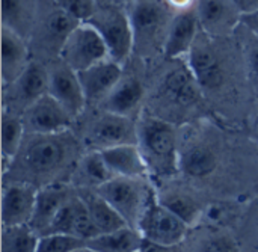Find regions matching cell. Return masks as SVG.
<instances>
[{
	"mask_svg": "<svg viewBox=\"0 0 258 252\" xmlns=\"http://www.w3.org/2000/svg\"><path fill=\"white\" fill-rule=\"evenodd\" d=\"M30 136L29 141L24 138L23 145L15 156L18 169L26 175L23 181L32 184L44 181L50 184V180L70 165L77 150V144L67 132L51 135L30 133Z\"/></svg>",
	"mask_w": 258,
	"mask_h": 252,
	"instance_id": "6da1fadb",
	"label": "cell"
},
{
	"mask_svg": "<svg viewBox=\"0 0 258 252\" xmlns=\"http://www.w3.org/2000/svg\"><path fill=\"white\" fill-rule=\"evenodd\" d=\"M138 145L148 171L159 177H172L180 171V156L174 127L156 116H147L138 125Z\"/></svg>",
	"mask_w": 258,
	"mask_h": 252,
	"instance_id": "7a4b0ae2",
	"label": "cell"
},
{
	"mask_svg": "<svg viewBox=\"0 0 258 252\" xmlns=\"http://www.w3.org/2000/svg\"><path fill=\"white\" fill-rule=\"evenodd\" d=\"M95 192L100 194L125 219V222L136 230L148 201L153 197V192L145 186L144 178L135 177H113L97 186Z\"/></svg>",
	"mask_w": 258,
	"mask_h": 252,
	"instance_id": "3957f363",
	"label": "cell"
},
{
	"mask_svg": "<svg viewBox=\"0 0 258 252\" xmlns=\"http://www.w3.org/2000/svg\"><path fill=\"white\" fill-rule=\"evenodd\" d=\"M59 57L79 73L109 59L110 54L98 29L89 21H82L67 36Z\"/></svg>",
	"mask_w": 258,
	"mask_h": 252,
	"instance_id": "277c9868",
	"label": "cell"
},
{
	"mask_svg": "<svg viewBox=\"0 0 258 252\" xmlns=\"http://www.w3.org/2000/svg\"><path fill=\"white\" fill-rule=\"evenodd\" d=\"M187 227L189 225L183 219H180L174 212L163 206L157 197L153 195L141 218L138 230L144 239L172 249L184 240Z\"/></svg>",
	"mask_w": 258,
	"mask_h": 252,
	"instance_id": "5b68a950",
	"label": "cell"
},
{
	"mask_svg": "<svg viewBox=\"0 0 258 252\" xmlns=\"http://www.w3.org/2000/svg\"><path fill=\"white\" fill-rule=\"evenodd\" d=\"M101 33L113 60L124 64L135 45V30L130 17L115 6L98 8L91 20Z\"/></svg>",
	"mask_w": 258,
	"mask_h": 252,
	"instance_id": "8992f818",
	"label": "cell"
},
{
	"mask_svg": "<svg viewBox=\"0 0 258 252\" xmlns=\"http://www.w3.org/2000/svg\"><path fill=\"white\" fill-rule=\"evenodd\" d=\"M68 110L48 92L32 101L23 115L26 132L36 135H51L67 132L73 122Z\"/></svg>",
	"mask_w": 258,
	"mask_h": 252,
	"instance_id": "52a82bcc",
	"label": "cell"
},
{
	"mask_svg": "<svg viewBox=\"0 0 258 252\" xmlns=\"http://www.w3.org/2000/svg\"><path fill=\"white\" fill-rule=\"evenodd\" d=\"M82 21L63 11L54 0H39L33 32L39 33L48 50L60 51L67 36Z\"/></svg>",
	"mask_w": 258,
	"mask_h": 252,
	"instance_id": "ba28073f",
	"label": "cell"
},
{
	"mask_svg": "<svg viewBox=\"0 0 258 252\" xmlns=\"http://www.w3.org/2000/svg\"><path fill=\"white\" fill-rule=\"evenodd\" d=\"M48 94L53 95L73 118L79 116L88 103L77 71L60 57L48 67Z\"/></svg>",
	"mask_w": 258,
	"mask_h": 252,
	"instance_id": "9c48e42d",
	"label": "cell"
},
{
	"mask_svg": "<svg viewBox=\"0 0 258 252\" xmlns=\"http://www.w3.org/2000/svg\"><path fill=\"white\" fill-rule=\"evenodd\" d=\"M86 144L91 150H104L121 144H138V127L130 116L106 112L92 124Z\"/></svg>",
	"mask_w": 258,
	"mask_h": 252,
	"instance_id": "30bf717a",
	"label": "cell"
},
{
	"mask_svg": "<svg viewBox=\"0 0 258 252\" xmlns=\"http://www.w3.org/2000/svg\"><path fill=\"white\" fill-rule=\"evenodd\" d=\"M38 189L29 181H12L3 187L2 195V227L30 224Z\"/></svg>",
	"mask_w": 258,
	"mask_h": 252,
	"instance_id": "8fae6325",
	"label": "cell"
},
{
	"mask_svg": "<svg viewBox=\"0 0 258 252\" xmlns=\"http://www.w3.org/2000/svg\"><path fill=\"white\" fill-rule=\"evenodd\" d=\"M200 27L213 36H225L242 23V12L234 0H195Z\"/></svg>",
	"mask_w": 258,
	"mask_h": 252,
	"instance_id": "7c38bea8",
	"label": "cell"
},
{
	"mask_svg": "<svg viewBox=\"0 0 258 252\" xmlns=\"http://www.w3.org/2000/svg\"><path fill=\"white\" fill-rule=\"evenodd\" d=\"M47 233H68L85 240H89L98 234L82 197H70L67 200V203L56 213Z\"/></svg>",
	"mask_w": 258,
	"mask_h": 252,
	"instance_id": "4fadbf2b",
	"label": "cell"
},
{
	"mask_svg": "<svg viewBox=\"0 0 258 252\" xmlns=\"http://www.w3.org/2000/svg\"><path fill=\"white\" fill-rule=\"evenodd\" d=\"M88 101L104 100L122 79V64L112 57L77 73Z\"/></svg>",
	"mask_w": 258,
	"mask_h": 252,
	"instance_id": "5bb4252c",
	"label": "cell"
},
{
	"mask_svg": "<svg viewBox=\"0 0 258 252\" xmlns=\"http://www.w3.org/2000/svg\"><path fill=\"white\" fill-rule=\"evenodd\" d=\"M98 151L101 153L113 177L145 178L150 172L138 144H121Z\"/></svg>",
	"mask_w": 258,
	"mask_h": 252,
	"instance_id": "9a60e30c",
	"label": "cell"
},
{
	"mask_svg": "<svg viewBox=\"0 0 258 252\" xmlns=\"http://www.w3.org/2000/svg\"><path fill=\"white\" fill-rule=\"evenodd\" d=\"M198 17L195 9H184L181 11L169 24L163 41V51L168 57L177 59L189 51L194 47V41L198 30Z\"/></svg>",
	"mask_w": 258,
	"mask_h": 252,
	"instance_id": "2e32d148",
	"label": "cell"
},
{
	"mask_svg": "<svg viewBox=\"0 0 258 252\" xmlns=\"http://www.w3.org/2000/svg\"><path fill=\"white\" fill-rule=\"evenodd\" d=\"M29 65L26 38L2 26V77L3 83H14Z\"/></svg>",
	"mask_w": 258,
	"mask_h": 252,
	"instance_id": "e0dca14e",
	"label": "cell"
},
{
	"mask_svg": "<svg viewBox=\"0 0 258 252\" xmlns=\"http://www.w3.org/2000/svg\"><path fill=\"white\" fill-rule=\"evenodd\" d=\"M70 198L68 189L63 184H45L42 189H38L35 213L30 221V227L39 234H45L59 212V209Z\"/></svg>",
	"mask_w": 258,
	"mask_h": 252,
	"instance_id": "ac0fdd59",
	"label": "cell"
},
{
	"mask_svg": "<svg viewBox=\"0 0 258 252\" xmlns=\"http://www.w3.org/2000/svg\"><path fill=\"white\" fill-rule=\"evenodd\" d=\"M187 67L194 73L201 88L216 89L222 85L224 71L216 54L203 45H194L189 51Z\"/></svg>",
	"mask_w": 258,
	"mask_h": 252,
	"instance_id": "d6986e66",
	"label": "cell"
},
{
	"mask_svg": "<svg viewBox=\"0 0 258 252\" xmlns=\"http://www.w3.org/2000/svg\"><path fill=\"white\" fill-rule=\"evenodd\" d=\"M39 0H2V26L23 38L33 33Z\"/></svg>",
	"mask_w": 258,
	"mask_h": 252,
	"instance_id": "ffe728a7",
	"label": "cell"
},
{
	"mask_svg": "<svg viewBox=\"0 0 258 252\" xmlns=\"http://www.w3.org/2000/svg\"><path fill=\"white\" fill-rule=\"evenodd\" d=\"M130 20L135 39H153L162 33L166 23V12L160 3L145 0L135 6Z\"/></svg>",
	"mask_w": 258,
	"mask_h": 252,
	"instance_id": "44dd1931",
	"label": "cell"
},
{
	"mask_svg": "<svg viewBox=\"0 0 258 252\" xmlns=\"http://www.w3.org/2000/svg\"><path fill=\"white\" fill-rule=\"evenodd\" d=\"M142 98H144L142 83L135 77H128V79H121L118 82V85L104 98L103 106L106 112L130 116V113L138 109Z\"/></svg>",
	"mask_w": 258,
	"mask_h": 252,
	"instance_id": "7402d4cb",
	"label": "cell"
},
{
	"mask_svg": "<svg viewBox=\"0 0 258 252\" xmlns=\"http://www.w3.org/2000/svg\"><path fill=\"white\" fill-rule=\"evenodd\" d=\"M142 234L139 230L127 225L112 233L97 234L86 240L88 251L97 252H138L142 246Z\"/></svg>",
	"mask_w": 258,
	"mask_h": 252,
	"instance_id": "603a6c76",
	"label": "cell"
},
{
	"mask_svg": "<svg viewBox=\"0 0 258 252\" xmlns=\"http://www.w3.org/2000/svg\"><path fill=\"white\" fill-rule=\"evenodd\" d=\"M200 83L189 67H177L163 79V92L180 104L194 103L200 95Z\"/></svg>",
	"mask_w": 258,
	"mask_h": 252,
	"instance_id": "cb8c5ba5",
	"label": "cell"
},
{
	"mask_svg": "<svg viewBox=\"0 0 258 252\" xmlns=\"http://www.w3.org/2000/svg\"><path fill=\"white\" fill-rule=\"evenodd\" d=\"M82 198L89 210V215L92 218V222L98 234L112 233L128 225L125 219L100 194L86 192L85 195H82Z\"/></svg>",
	"mask_w": 258,
	"mask_h": 252,
	"instance_id": "d4e9b609",
	"label": "cell"
},
{
	"mask_svg": "<svg viewBox=\"0 0 258 252\" xmlns=\"http://www.w3.org/2000/svg\"><path fill=\"white\" fill-rule=\"evenodd\" d=\"M17 85V94L21 101H26V107L36 98L48 92V68L39 62H29L21 76L14 82Z\"/></svg>",
	"mask_w": 258,
	"mask_h": 252,
	"instance_id": "484cf974",
	"label": "cell"
},
{
	"mask_svg": "<svg viewBox=\"0 0 258 252\" xmlns=\"http://www.w3.org/2000/svg\"><path fill=\"white\" fill-rule=\"evenodd\" d=\"M26 127L23 118L14 115L12 112H3L2 116V159L3 169H6L8 163H12L15 156L18 154L23 141L26 138Z\"/></svg>",
	"mask_w": 258,
	"mask_h": 252,
	"instance_id": "4316f807",
	"label": "cell"
},
{
	"mask_svg": "<svg viewBox=\"0 0 258 252\" xmlns=\"http://www.w3.org/2000/svg\"><path fill=\"white\" fill-rule=\"evenodd\" d=\"M39 234L30 224L2 227V251L35 252L38 251Z\"/></svg>",
	"mask_w": 258,
	"mask_h": 252,
	"instance_id": "83f0119b",
	"label": "cell"
},
{
	"mask_svg": "<svg viewBox=\"0 0 258 252\" xmlns=\"http://www.w3.org/2000/svg\"><path fill=\"white\" fill-rule=\"evenodd\" d=\"M216 166L218 159L215 153L206 147H194L180 156V171L195 178L212 174Z\"/></svg>",
	"mask_w": 258,
	"mask_h": 252,
	"instance_id": "f1b7e54d",
	"label": "cell"
},
{
	"mask_svg": "<svg viewBox=\"0 0 258 252\" xmlns=\"http://www.w3.org/2000/svg\"><path fill=\"white\" fill-rule=\"evenodd\" d=\"M88 251L86 240L68 233H47L39 236L38 252Z\"/></svg>",
	"mask_w": 258,
	"mask_h": 252,
	"instance_id": "f546056e",
	"label": "cell"
},
{
	"mask_svg": "<svg viewBox=\"0 0 258 252\" xmlns=\"http://www.w3.org/2000/svg\"><path fill=\"white\" fill-rule=\"evenodd\" d=\"M80 174L86 180L88 184H92L95 187L106 183L107 180L113 178V174L110 172L109 166L106 165V162L98 150H91L82 159Z\"/></svg>",
	"mask_w": 258,
	"mask_h": 252,
	"instance_id": "4dcf8cb0",
	"label": "cell"
},
{
	"mask_svg": "<svg viewBox=\"0 0 258 252\" xmlns=\"http://www.w3.org/2000/svg\"><path fill=\"white\" fill-rule=\"evenodd\" d=\"M157 200L163 206H166L171 212H174L180 219H183L187 225H192L198 221L200 209L197 203L187 195L178 194V192H169V194L157 197Z\"/></svg>",
	"mask_w": 258,
	"mask_h": 252,
	"instance_id": "1f68e13d",
	"label": "cell"
},
{
	"mask_svg": "<svg viewBox=\"0 0 258 252\" xmlns=\"http://www.w3.org/2000/svg\"><path fill=\"white\" fill-rule=\"evenodd\" d=\"M63 11L77 18L79 21H88L98 9L97 0H54Z\"/></svg>",
	"mask_w": 258,
	"mask_h": 252,
	"instance_id": "d6a6232c",
	"label": "cell"
},
{
	"mask_svg": "<svg viewBox=\"0 0 258 252\" xmlns=\"http://www.w3.org/2000/svg\"><path fill=\"white\" fill-rule=\"evenodd\" d=\"M248 67H249V76L252 79V83L258 91V42H255L249 50Z\"/></svg>",
	"mask_w": 258,
	"mask_h": 252,
	"instance_id": "836d02e7",
	"label": "cell"
},
{
	"mask_svg": "<svg viewBox=\"0 0 258 252\" xmlns=\"http://www.w3.org/2000/svg\"><path fill=\"white\" fill-rule=\"evenodd\" d=\"M234 3L239 8V11L242 12V15L251 14L258 9V0H234Z\"/></svg>",
	"mask_w": 258,
	"mask_h": 252,
	"instance_id": "e575fe53",
	"label": "cell"
},
{
	"mask_svg": "<svg viewBox=\"0 0 258 252\" xmlns=\"http://www.w3.org/2000/svg\"><path fill=\"white\" fill-rule=\"evenodd\" d=\"M242 23L246 24L251 30H254L258 35V9L251 12V14H245L242 15Z\"/></svg>",
	"mask_w": 258,
	"mask_h": 252,
	"instance_id": "d590c367",
	"label": "cell"
},
{
	"mask_svg": "<svg viewBox=\"0 0 258 252\" xmlns=\"http://www.w3.org/2000/svg\"><path fill=\"white\" fill-rule=\"evenodd\" d=\"M169 6L175 8V9H180V11H184V9H190L192 5L195 3V0H165Z\"/></svg>",
	"mask_w": 258,
	"mask_h": 252,
	"instance_id": "8d00e7d4",
	"label": "cell"
},
{
	"mask_svg": "<svg viewBox=\"0 0 258 252\" xmlns=\"http://www.w3.org/2000/svg\"><path fill=\"white\" fill-rule=\"evenodd\" d=\"M97 2H98V3H104L106 0H97Z\"/></svg>",
	"mask_w": 258,
	"mask_h": 252,
	"instance_id": "74e56055",
	"label": "cell"
},
{
	"mask_svg": "<svg viewBox=\"0 0 258 252\" xmlns=\"http://www.w3.org/2000/svg\"><path fill=\"white\" fill-rule=\"evenodd\" d=\"M257 136H258V127H257Z\"/></svg>",
	"mask_w": 258,
	"mask_h": 252,
	"instance_id": "f35d334b",
	"label": "cell"
}]
</instances>
